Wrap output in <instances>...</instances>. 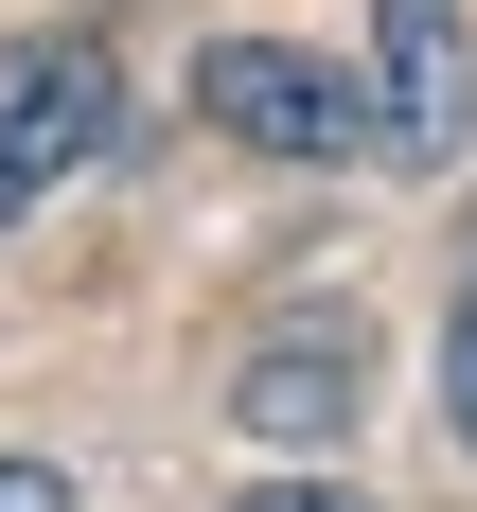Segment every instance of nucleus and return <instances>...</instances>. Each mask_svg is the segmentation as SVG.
I'll use <instances>...</instances> for the list:
<instances>
[{
  "label": "nucleus",
  "mask_w": 477,
  "mask_h": 512,
  "mask_svg": "<svg viewBox=\"0 0 477 512\" xmlns=\"http://www.w3.org/2000/svg\"><path fill=\"white\" fill-rule=\"evenodd\" d=\"M195 106H212L248 159H354V142H371V89L336 71V53H301V36H212V53H195Z\"/></svg>",
  "instance_id": "obj_1"
},
{
  "label": "nucleus",
  "mask_w": 477,
  "mask_h": 512,
  "mask_svg": "<svg viewBox=\"0 0 477 512\" xmlns=\"http://www.w3.org/2000/svg\"><path fill=\"white\" fill-rule=\"evenodd\" d=\"M230 512H371V495H354V477H248Z\"/></svg>",
  "instance_id": "obj_6"
},
{
  "label": "nucleus",
  "mask_w": 477,
  "mask_h": 512,
  "mask_svg": "<svg viewBox=\"0 0 477 512\" xmlns=\"http://www.w3.org/2000/svg\"><path fill=\"white\" fill-rule=\"evenodd\" d=\"M0 512H71V477H53V460H0Z\"/></svg>",
  "instance_id": "obj_7"
},
{
  "label": "nucleus",
  "mask_w": 477,
  "mask_h": 512,
  "mask_svg": "<svg viewBox=\"0 0 477 512\" xmlns=\"http://www.w3.org/2000/svg\"><path fill=\"white\" fill-rule=\"evenodd\" d=\"M230 424H248V442H283V460L354 442V424H371V336H265V354L230 371Z\"/></svg>",
  "instance_id": "obj_4"
},
{
  "label": "nucleus",
  "mask_w": 477,
  "mask_h": 512,
  "mask_svg": "<svg viewBox=\"0 0 477 512\" xmlns=\"http://www.w3.org/2000/svg\"><path fill=\"white\" fill-rule=\"evenodd\" d=\"M124 142V71H106L89 36H36L0 53V230L53 195V177H89V159Z\"/></svg>",
  "instance_id": "obj_2"
},
{
  "label": "nucleus",
  "mask_w": 477,
  "mask_h": 512,
  "mask_svg": "<svg viewBox=\"0 0 477 512\" xmlns=\"http://www.w3.org/2000/svg\"><path fill=\"white\" fill-rule=\"evenodd\" d=\"M442 424H460V442H477V283H460V301H442Z\"/></svg>",
  "instance_id": "obj_5"
},
{
  "label": "nucleus",
  "mask_w": 477,
  "mask_h": 512,
  "mask_svg": "<svg viewBox=\"0 0 477 512\" xmlns=\"http://www.w3.org/2000/svg\"><path fill=\"white\" fill-rule=\"evenodd\" d=\"M371 142L424 159V177L477 142V36H460V0H371Z\"/></svg>",
  "instance_id": "obj_3"
}]
</instances>
